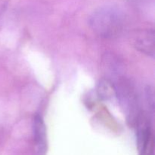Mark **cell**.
Returning <instances> with one entry per match:
<instances>
[{
  "instance_id": "6da1fadb",
  "label": "cell",
  "mask_w": 155,
  "mask_h": 155,
  "mask_svg": "<svg viewBox=\"0 0 155 155\" xmlns=\"http://www.w3.org/2000/svg\"><path fill=\"white\" fill-rule=\"evenodd\" d=\"M116 96L120 107L131 125H136L140 117L139 98L134 85L128 79L121 77L115 85Z\"/></svg>"
},
{
  "instance_id": "7a4b0ae2",
  "label": "cell",
  "mask_w": 155,
  "mask_h": 155,
  "mask_svg": "<svg viewBox=\"0 0 155 155\" xmlns=\"http://www.w3.org/2000/svg\"><path fill=\"white\" fill-rule=\"evenodd\" d=\"M90 25L98 36L104 38H113L122 31L123 20L120 15L115 11L101 9L92 15Z\"/></svg>"
},
{
  "instance_id": "3957f363",
  "label": "cell",
  "mask_w": 155,
  "mask_h": 155,
  "mask_svg": "<svg viewBox=\"0 0 155 155\" xmlns=\"http://www.w3.org/2000/svg\"><path fill=\"white\" fill-rule=\"evenodd\" d=\"M133 44L143 54L154 57L155 53V35L154 30H145L133 35Z\"/></svg>"
},
{
  "instance_id": "277c9868",
  "label": "cell",
  "mask_w": 155,
  "mask_h": 155,
  "mask_svg": "<svg viewBox=\"0 0 155 155\" xmlns=\"http://www.w3.org/2000/svg\"><path fill=\"white\" fill-rule=\"evenodd\" d=\"M33 132L34 139L39 148L45 146L46 139V129L43 119L39 115H36L33 118Z\"/></svg>"
},
{
  "instance_id": "5b68a950",
  "label": "cell",
  "mask_w": 155,
  "mask_h": 155,
  "mask_svg": "<svg viewBox=\"0 0 155 155\" xmlns=\"http://www.w3.org/2000/svg\"><path fill=\"white\" fill-rule=\"evenodd\" d=\"M96 93L101 100L107 101L116 96L115 85L109 79L103 78L99 80L96 88Z\"/></svg>"
}]
</instances>
